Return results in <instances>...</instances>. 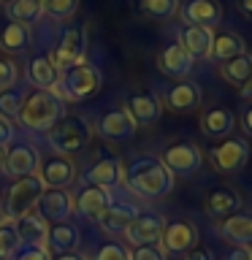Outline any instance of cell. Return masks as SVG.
Listing matches in <instances>:
<instances>
[{
  "label": "cell",
  "mask_w": 252,
  "mask_h": 260,
  "mask_svg": "<svg viewBox=\"0 0 252 260\" xmlns=\"http://www.w3.org/2000/svg\"><path fill=\"white\" fill-rule=\"evenodd\" d=\"M84 182L95 184V187H106V190H114V187H119L125 182V166H122L119 157H101L87 168Z\"/></svg>",
  "instance_id": "e0dca14e"
},
{
  "label": "cell",
  "mask_w": 252,
  "mask_h": 260,
  "mask_svg": "<svg viewBox=\"0 0 252 260\" xmlns=\"http://www.w3.org/2000/svg\"><path fill=\"white\" fill-rule=\"evenodd\" d=\"M176 44L184 46V52L193 60H209L211 57V44H214V30L211 27H201V24H184L179 30V41Z\"/></svg>",
  "instance_id": "9a60e30c"
},
{
  "label": "cell",
  "mask_w": 252,
  "mask_h": 260,
  "mask_svg": "<svg viewBox=\"0 0 252 260\" xmlns=\"http://www.w3.org/2000/svg\"><path fill=\"white\" fill-rule=\"evenodd\" d=\"M195 244H198V228L193 222H187V219L166 222L163 236H160V247L166 249V255H184Z\"/></svg>",
  "instance_id": "4fadbf2b"
},
{
  "label": "cell",
  "mask_w": 252,
  "mask_h": 260,
  "mask_svg": "<svg viewBox=\"0 0 252 260\" xmlns=\"http://www.w3.org/2000/svg\"><path fill=\"white\" fill-rule=\"evenodd\" d=\"M101 87H103L101 68H98V65H89L84 60L79 65H71V68H62L52 92L60 98V101H84V98L95 95Z\"/></svg>",
  "instance_id": "3957f363"
},
{
  "label": "cell",
  "mask_w": 252,
  "mask_h": 260,
  "mask_svg": "<svg viewBox=\"0 0 252 260\" xmlns=\"http://www.w3.org/2000/svg\"><path fill=\"white\" fill-rule=\"evenodd\" d=\"M136 130H138V125L130 119V114L125 109H111L98 119V133L106 141H128V138L136 136Z\"/></svg>",
  "instance_id": "ac0fdd59"
},
{
  "label": "cell",
  "mask_w": 252,
  "mask_h": 260,
  "mask_svg": "<svg viewBox=\"0 0 252 260\" xmlns=\"http://www.w3.org/2000/svg\"><path fill=\"white\" fill-rule=\"evenodd\" d=\"M16 76H19V71H16V65L11 60H0V92L8 87L16 84Z\"/></svg>",
  "instance_id": "ab89813d"
},
{
  "label": "cell",
  "mask_w": 252,
  "mask_h": 260,
  "mask_svg": "<svg viewBox=\"0 0 252 260\" xmlns=\"http://www.w3.org/2000/svg\"><path fill=\"white\" fill-rule=\"evenodd\" d=\"M8 11V19L11 22H19V24H30L38 22L44 16V3L41 0H14L11 6H6Z\"/></svg>",
  "instance_id": "1f68e13d"
},
{
  "label": "cell",
  "mask_w": 252,
  "mask_h": 260,
  "mask_svg": "<svg viewBox=\"0 0 252 260\" xmlns=\"http://www.w3.org/2000/svg\"><path fill=\"white\" fill-rule=\"evenodd\" d=\"M163 228H166V219L154 211H138V214L130 219V225L125 228V239L130 247H146V244H160Z\"/></svg>",
  "instance_id": "30bf717a"
},
{
  "label": "cell",
  "mask_w": 252,
  "mask_h": 260,
  "mask_svg": "<svg viewBox=\"0 0 252 260\" xmlns=\"http://www.w3.org/2000/svg\"><path fill=\"white\" fill-rule=\"evenodd\" d=\"M130 260H168V255L160 244H146V247L130 249Z\"/></svg>",
  "instance_id": "f35d334b"
},
{
  "label": "cell",
  "mask_w": 252,
  "mask_h": 260,
  "mask_svg": "<svg viewBox=\"0 0 252 260\" xmlns=\"http://www.w3.org/2000/svg\"><path fill=\"white\" fill-rule=\"evenodd\" d=\"M247 252H249V257H252V247H247Z\"/></svg>",
  "instance_id": "f907efd6"
},
{
  "label": "cell",
  "mask_w": 252,
  "mask_h": 260,
  "mask_svg": "<svg viewBox=\"0 0 252 260\" xmlns=\"http://www.w3.org/2000/svg\"><path fill=\"white\" fill-rule=\"evenodd\" d=\"M219 76H223L228 84L233 87H244L252 76V54L244 52L239 57H233V60H225L219 62Z\"/></svg>",
  "instance_id": "f546056e"
},
{
  "label": "cell",
  "mask_w": 252,
  "mask_h": 260,
  "mask_svg": "<svg viewBox=\"0 0 252 260\" xmlns=\"http://www.w3.org/2000/svg\"><path fill=\"white\" fill-rule=\"evenodd\" d=\"M0 3H3V6H11V3H14V0H0Z\"/></svg>",
  "instance_id": "681fc988"
},
{
  "label": "cell",
  "mask_w": 252,
  "mask_h": 260,
  "mask_svg": "<svg viewBox=\"0 0 252 260\" xmlns=\"http://www.w3.org/2000/svg\"><path fill=\"white\" fill-rule=\"evenodd\" d=\"M41 3H44V14L54 22L71 19L79 8V0H41Z\"/></svg>",
  "instance_id": "e575fe53"
},
{
  "label": "cell",
  "mask_w": 252,
  "mask_h": 260,
  "mask_svg": "<svg viewBox=\"0 0 252 260\" xmlns=\"http://www.w3.org/2000/svg\"><path fill=\"white\" fill-rule=\"evenodd\" d=\"M54 260H89L87 255H81V252H76V249H73V252H62V255H57Z\"/></svg>",
  "instance_id": "f6af8a7d"
},
{
  "label": "cell",
  "mask_w": 252,
  "mask_h": 260,
  "mask_svg": "<svg viewBox=\"0 0 252 260\" xmlns=\"http://www.w3.org/2000/svg\"><path fill=\"white\" fill-rule=\"evenodd\" d=\"M92 133L95 130L84 117H76V114L65 117L62 114L60 122L46 133V141L57 154H73V152H81L89 141H92Z\"/></svg>",
  "instance_id": "5b68a950"
},
{
  "label": "cell",
  "mask_w": 252,
  "mask_h": 260,
  "mask_svg": "<svg viewBox=\"0 0 252 260\" xmlns=\"http://www.w3.org/2000/svg\"><path fill=\"white\" fill-rule=\"evenodd\" d=\"M36 214L44 217L49 225L65 222L73 214V195L68 190H60V187H46L36 203Z\"/></svg>",
  "instance_id": "7c38bea8"
},
{
  "label": "cell",
  "mask_w": 252,
  "mask_h": 260,
  "mask_svg": "<svg viewBox=\"0 0 252 260\" xmlns=\"http://www.w3.org/2000/svg\"><path fill=\"white\" fill-rule=\"evenodd\" d=\"M141 14L149 19H171L179 14V0H141Z\"/></svg>",
  "instance_id": "836d02e7"
},
{
  "label": "cell",
  "mask_w": 252,
  "mask_h": 260,
  "mask_svg": "<svg viewBox=\"0 0 252 260\" xmlns=\"http://www.w3.org/2000/svg\"><path fill=\"white\" fill-rule=\"evenodd\" d=\"M241 98H252V76H249V81L241 87Z\"/></svg>",
  "instance_id": "c3c4849f"
},
{
  "label": "cell",
  "mask_w": 252,
  "mask_h": 260,
  "mask_svg": "<svg viewBox=\"0 0 252 260\" xmlns=\"http://www.w3.org/2000/svg\"><path fill=\"white\" fill-rule=\"evenodd\" d=\"M219 236L231 241L233 247H252V214L249 211H236L225 217L219 225Z\"/></svg>",
  "instance_id": "603a6c76"
},
{
  "label": "cell",
  "mask_w": 252,
  "mask_h": 260,
  "mask_svg": "<svg viewBox=\"0 0 252 260\" xmlns=\"http://www.w3.org/2000/svg\"><path fill=\"white\" fill-rule=\"evenodd\" d=\"M19 236L14 231V222H0V260H11V255L19 249Z\"/></svg>",
  "instance_id": "d590c367"
},
{
  "label": "cell",
  "mask_w": 252,
  "mask_h": 260,
  "mask_svg": "<svg viewBox=\"0 0 252 260\" xmlns=\"http://www.w3.org/2000/svg\"><path fill=\"white\" fill-rule=\"evenodd\" d=\"M84 54H87L84 27H79V24H68V27L60 32V41H57L54 52H49L46 57L62 71V68H71V65L84 62Z\"/></svg>",
  "instance_id": "8992f818"
},
{
  "label": "cell",
  "mask_w": 252,
  "mask_h": 260,
  "mask_svg": "<svg viewBox=\"0 0 252 260\" xmlns=\"http://www.w3.org/2000/svg\"><path fill=\"white\" fill-rule=\"evenodd\" d=\"M184 24H201V27H211L214 30L223 22V6L219 0H187L179 8Z\"/></svg>",
  "instance_id": "5bb4252c"
},
{
  "label": "cell",
  "mask_w": 252,
  "mask_h": 260,
  "mask_svg": "<svg viewBox=\"0 0 252 260\" xmlns=\"http://www.w3.org/2000/svg\"><path fill=\"white\" fill-rule=\"evenodd\" d=\"M6 157H8V146H0V174H6Z\"/></svg>",
  "instance_id": "7dc6e473"
},
{
  "label": "cell",
  "mask_w": 252,
  "mask_h": 260,
  "mask_svg": "<svg viewBox=\"0 0 252 260\" xmlns=\"http://www.w3.org/2000/svg\"><path fill=\"white\" fill-rule=\"evenodd\" d=\"M38 179L44 187H71L76 182V162L71 160V154H57L52 152L49 157H41L38 162Z\"/></svg>",
  "instance_id": "9c48e42d"
},
{
  "label": "cell",
  "mask_w": 252,
  "mask_h": 260,
  "mask_svg": "<svg viewBox=\"0 0 252 260\" xmlns=\"http://www.w3.org/2000/svg\"><path fill=\"white\" fill-rule=\"evenodd\" d=\"M27 44H30V27L27 24L8 22L6 27L0 30V49H3V52L16 54V52H22Z\"/></svg>",
  "instance_id": "4dcf8cb0"
},
{
  "label": "cell",
  "mask_w": 252,
  "mask_h": 260,
  "mask_svg": "<svg viewBox=\"0 0 252 260\" xmlns=\"http://www.w3.org/2000/svg\"><path fill=\"white\" fill-rule=\"evenodd\" d=\"M160 162L174 176H193L195 171L203 166V152L195 144H190V141H176V144L166 146Z\"/></svg>",
  "instance_id": "ba28073f"
},
{
  "label": "cell",
  "mask_w": 252,
  "mask_h": 260,
  "mask_svg": "<svg viewBox=\"0 0 252 260\" xmlns=\"http://www.w3.org/2000/svg\"><path fill=\"white\" fill-rule=\"evenodd\" d=\"M125 111L130 114V119L141 127V125H154V122L160 119L163 106L158 101V95H152V92H133V95H128V101H125Z\"/></svg>",
  "instance_id": "44dd1931"
},
{
  "label": "cell",
  "mask_w": 252,
  "mask_h": 260,
  "mask_svg": "<svg viewBox=\"0 0 252 260\" xmlns=\"http://www.w3.org/2000/svg\"><path fill=\"white\" fill-rule=\"evenodd\" d=\"M136 214H138V206H136V203L117 201V198H114V203L103 211V217L98 219V225H101L103 233L119 236V233H125V228L130 225V219H133Z\"/></svg>",
  "instance_id": "7402d4cb"
},
{
  "label": "cell",
  "mask_w": 252,
  "mask_h": 260,
  "mask_svg": "<svg viewBox=\"0 0 252 260\" xmlns=\"http://www.w3.org/2000/svg\"><path fill=\"white\" fill-rule=\"evenodd\" d=\"M249 160V144L239 136H225L219 144L211 146V162L223 174H236L247 166Z\"/></svg>",
  "instance_id": "52a82bcc"
},
{
  "label": "cell",
  "mask_w": 252,
  "mask_h": 260,
  "mask_svg": "<svg viewBox=\"0 0 252 260\" xmlns=\"http://www.w3.org/2000/svg\"><path fill=\"white\" fill-rule=\"evenodd\" d=\"M38 162H41V152L27 141L14 144V149H8L6 157V174L19 179V176H33L38 174Z\"/></svg>",
  "instance_id": "2e32d148"
},
{
  "label": "cell",
  "mask_w": 252,
  "mask_h": 260,
  "mask_svg": "<svg viewBox=\"0 0 252 260\" xmlns=\"http://www.w3.org/2000/svg\"><path fill=\"white\" fill-rule=\"evenodd\" d=\"M27 79H30L33 87L49 89V92H52L54 84H57V79H60V68H57L46 54H41V57H36V60L27 65Z\"/></svg>",
  "instance_id": "4316f807"
},
{
  "label": "cell",
  "mask_w": 252,
  "mask_h": 260,
  "mask_svg": "<svg viewBox=\"0 0 252 260\" xmlns=\"http://www.w3.org/2000/svg\"><path fill=\"white\" fill-rule=\"evenodd\" d=\"M166 106L174 114H190V111H195L201 106V101H203V92H201V87L195 84V81H187V79H182L179 84H174L166 92Z\"/></svg>",
  "instance_id": "ffe728a7"
},
{
  "label": "cell",
  "mask_w": 252,
  "mask_h": 260,
  "mask_svg": "<svg viewBox=\"0 0 252 260\" xmlns=\"http://www.w3.org/2000/svg\"><path fill=\"white\" fill-rule=\"evenodd\" d=\"M233 127H236V117L225 106H211V109L201 114V130L209 138H225V136H231Z\"/></svg>",
  "instance_id": "d4e9b609"
},
{
  "label": "cell",
  "mask_w": 252,
  "mask_h": 260,
  "mask_svg": "<svg viewBox=\"0 0 252 260\" xmlns=\"http://www.w3.org/2000/svg\"><path fill=\"white\" fill-rule=\"evenodd\" d=\"M14 231H16V236H19L22 244H44V247H46L49 222L44 217H38L36 211H30V214L14 219Z\"/></svg>",
  "instance_id": "484cf974"
},
{
  "label": "cell",
  "mask_w": 252,
  "mask_h": 260,
  "mask_svg": "<svg viewBox=\"0 0 252 260\" xmlns=\"http://www.w3.org/2000/svg\"><path fill=\"white\" fill-rule=\"evenodd\" d=\"M247 52V44H244V38L239 32H214V44H211V57L209 60H217V62H225V60H233V57H239Z\"/></svg>",
  "instance_id": "83f0119b"
},
{
  "label": "cell",
  "mask_w": 252,
  "mask_h": 260,
  "mask_svg": "<svg viewBox=\"0 0 252 260\" xmlns=\"http://www.w3.org/2000/svg\"><path fill=\"white\" fill-rule=\"evenodd\" d=\"M22 101H24V89H19V87L3 89V92H0V119L11 122V119L19 117Z\"/></svg>",
  "instance_id": "d6a6232c"
},
{
  "label": "cell",
  "mask_w": 252,
  "mask_h": 260,
  "mask_svg": "<svg viewBox=\"0 0 252 260\" xmlns=\"http://www.w3.org/2000/svg\"><path fill=\"white\" fill-rule=\"evenodd\" d=\"M241 127H244V133L252 136V103H247V109L241 111Z\"/></svg>",
  "instance_id": "7bdbcfd3"
},
{
  "label": "cell",
  "mask_w": 252,
  "mask_h": 260,
  "mask_svg": "<svg viewBox=\"0 0 252 260\" xmlns=\"http://www.w3.org/2000/svg\"><path fill=\"white\" fill-rule=\"evenodd\" d=\"M239 8H241V14H247L252 19V0H239Z\"/></svg>",
  "instance_id": "bcb514c9"
},
{
  "label": "cell",
  "mask_w": 252,
  "mask_h": 260,
  "mask_svg": "<svg viewBox=\"0 0 252 260\" xmlns=\"http://www.w3.org/2000/svg\"><path fill=\"white\" fill-rule=\"evenodd\" d=\"M46 187L38 179V174L33 176H19L14 179V184L3 192V203H0V214H3V222H14L30 211H36V203L41 198Z\"/></svg>",
  "instance_id": "277c9868"
},
{
  "label": "cell",
  "mask_w": 252,
  "mask_h": 260,
  "mask_svg": "<svg viewBox=\"0 0 252 260\" xmlns=\"http://www.w3.org/2000/svg\"><path fill=\"white\" fill-rule=\"evenodd\" d=\"M0 222H3V214H0Z\"/></svg>",
  "instance_id": "816d5d0a"
},
{
  "label": "cell",
  "mask_w": 252,
  "mask_h": 260,
  "mask_svg": "<svg viewBox=\"0 0 252 260\" xmlns=\"http://www.w3.org/2000/svg\"><path fill=\"white\" fill-rule=\"evenodd\" d=\"M158 65H160V71L171 79H187L195 68V60L184 52L182 44H168V46L160 49Z\"/></svg>",
  "instance_id": "d6986e66"
},
{
  "label": "cell",
  "mask_w": 252,
  "mask_h": 260,
  "mask_svg": "<svg viewBox=\"0 0 252 260\" xmlns=\"http://www.w3.org/2000/svg\"><path fill=\"white\" fill-rule=\"evenodd\" d=\"M11 260H52V252L44 244H19V249L11 255Z\"/></svg>",
  "instance_id": "74e56055"
},
{
  "label": "cell",
  "mask_w": 252,
  "mask_h": 260,
  "mask_svg": "<svg viewBox=\"0 0 252 260\" xmlns=\"http://www.w3.org/2000/svg\"><path fill=\"white\" fill-rule=\"evenodd\" d=\"M8 141H14V127L11 122L0 119V146H8Z\"/></svg>",
  "instance_id": "60d3db41"
},
{
  "label": "cell",
  "mask_w": 252,
  "mask_h": 260,
  "mask_svg": "<svg viewBox=\"0 0 252 260\" xmlns=\"http://www.w3.org/2000/svg\"><path fill=\"white\" fill-rule=\"evenodd\" d=\"M225 260H252V257H249L247 247H233V249L225 255Z\"/></svg>",
  "instance_id": "ee69618b"
},
{
  "label": "cell",
  "mask_w": 252,
  "mask_h": 260,
  "mask_svg": "<svg viewBox=\"0 0 252 260\" xmlns=\"http://www.w3.org/2000/svg\"><path fill=\"white\" fill-rule=\"evenodd\" d=\"M79 241H81V231H79V225L71 222V219L49 225V233H46V249L49 252H57V255L73 252L79 247Z\"/></svg>",
  "instance_id": "cb8c5ba5"
},
{
  "label": "cell",
  "mask_w": 252,
  "mask_h": 260,
  "mask_svg": "<svg viewBox=\"0 0 252 260\" xmlns=\"http://www.w3.org/2000/svg\"><path fill=\"white\" fill-rule=\"evenodd\" d=\"M241 209V198H239V192H233V190H211L209 192V198H206V214L209 217H231L236 214V211Z\"/></svg>",
  "instance_id": "f1b7e54d"
},
{
  "label": "cell",
  "mask_w": 252,
  "mask_h": 260,
  "mask_svg": "<svg viewBox=\"0 0 252 260\" xmlns=\"http://www.w3.org/2000/svg\"><path fill=\"white\" fill-rule=\"evenodd\" d=\"M65 114L62 101L49 89H33V92H24L22 109H19V125L30 133H49L60 117Z\"/></svg>",
  "instance_id": "7a4b0ae2"
},
{
  "label": "cell",
  "mask_w": 252,
  "mask_h": 260,
  "mask_svg": "<svg viewBox=\"0 0 252 260\" xmlns=\"http://www.w3.org/2000/svg\"><path fill=\"white\" fill-rule=\"evenodd\" d=\"M114 198H117V195L111 190H106V187L84 184L76 192V198H73V211H76L79 217L89 219V222H98V219L103 217V211L114 203Z\"/></svg>",
  "instance_id": "8fae6325"
},
{
  "label": "cell",
  "mask_w": 252,
  "mask_h": 260,
  "mask_svg": "<svg viewBox=\"0 0 252 260\" xmlns=\"http://www.w3.org/2000/svg\"><path fill=\"white\" fill-rule=\"evenodd\" d=\"M92 260H130V249L119 241H106L98 247Z\"/></svg>",
  "instance_id": "8d00e7d4"
},
{
  "label": "cell",
  "mask_w": 252,
  "mask_h": 260,
  "mask_svg": "<svg viewBox=\"0 0 252 260\" xmlns=\"http://www.w3.org/2000/svg\"><path fill=\"white\" fill-rule=\"evenodd\" d=\"M122 184L138 198L154 201V198H166L174 190V174L158 157H138L125 168V182Z\"/></svg>",
  "instance_id": "6da1fadb"
},
{
  "label": "cell",
  "mask_w": 252,
  "mask_h": 260,
  "mask_svg": "<svg viewBox=\"0 0 252 260\" xmlns=\"http://www.w3.org/2000/svg\"><path fill=\"white\" fill-rule=\"evenodd\" d=\"M187 260H214V255H211V249H206V247H193L187 252Z\"/></svg>",
  "instance_id": "b9f144b4"
}]
</instances>
